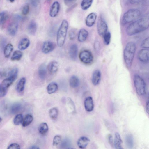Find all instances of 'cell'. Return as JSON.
Masks as SVG:
<instances>
[{"instance_id": "44dd1931", "label": "cell", "mask_w": 149, "mask_h": 149, "mask_svg": "<svg viewBox=\"0 0 149 149\" xmlns=\"http://www.w3.org/2000/svg\"><path fill=\"white\" fill-rule=\"evenodd\" d=\"M37 25L36 22L33 20L31 21L29 24L28 30L29 33L31 35H34L36 31Z\"/></svg>"}, {"instance_id": "7dc6e473", "label": "cell", "mask_w": 149, "mask_h": 149, "mask_svg": "<svg viewBox=\"0 0 149 149\" xmlns=\"http://www.w3.org/2000/svg\"><path fill=\"white\" fill-rule=\"evenodd\" d=\"M108 140L109 143L112 147L114 146L112 136L111 134H109L108 136Z\"/></svg>"}, {"instance_id": "1f68e13d", "label": "cell", "mask_w": 149, "mask_h": 149, "mask_svg": "<svg viewBox=\"0 0 149 149\" xmlns=\"http://www.w3.org/2000/svg\"><path fill=\"white\" fill-rule=\"evenodd\" d=\"M23 55L22 52L19 50H17L14 52L11 57L12 61H19L22 58Z\"/></svg>"}, {"instance_id": "ffe728a7", "label": "cell", "mask_w": 149, "mask_h": 149, "mask_svg": "<svg viewBox=\"0 0 149 149\" xmlns=\"http://www.w3.org/2000/svg\"><path fill=\"white\" fill-rule=\"evenodd\" d=\"M88 35V32L85 29H81L79 30L78 36V41L81 42H84L87 39Z\"/></svg>"}, {"instance_id": "8fae6325", "label": "cell", "mask_w": 149, "mask_h": 149, "mask_svg": "<svg viewBox=\"0 0 149 149\" xmlns=\"http://www.w3.org/2000/svg\"><path fill=\"white\" fill-rule=\"evenodd\" d=\"M60 8V4L57 1L54 2L51 5L50 9L49 14L52 17H56L58 15Z\"/></svg>"}, {"instance_id": "836d02e7", "label": "cell", "mask_w": 149, "mask_h": 149, "mask_svg": "<svg viewBox=\"0 0 149 149\" xmlns=\"http://www.w3.org/2000/svg\"><path fill=\"white\" fill-rule=\"evenodd\" d=\"M58 110L56 107H53L49 111V114L52 120H55L57 117L58 115Z\"/></svg>"}, {"instance_id": "7bdbcfd3", "label": "cell", "mask_w": 149, "mask_h": 149, "mask_svg": "<svg viewBox=\"0 0 149 149\" xmlns=\"http://www.w3.org/2000/svg\"><path fill=\"white\" fill-rule=\"evenodd\" d=\"M20 148V145L17 143H13L10 144L8 147V149H19Z\"/></svg>"}, {"instance_id": "3957f363", "label": "cell", "mask_w": 149, "mask_h": 149, "mask_svg": "<svg viewBox=\"0 0 149 149\" xmlns=\"http://www.w3.org/2000/svg\"><path fill=\"white\" fill-rule=\"evenodd\" d=\"M68 23L65 19H63L58 29L57 35V42L59 47H62L65 42Z\"/></svg>"}, {"instance_id": "ba28073f", "label": "cell", "mask_w": 149, "mask_h": 149, "mask_svg": "<svg viewBox=\"0 0 149 149\" xmlns=\"http://www.w3.org/2000/svg\"><path fill=\"white\" fill-rule=\"evenodd\" d=\"M97 31L98 34L101 36L103 37L107 32L108 26L104 20L101 17L99 18L97 25Z\"/></svg>"}, {"instance_id": "816d5d0a", "label": "cell", "mask_w": 149, "mask_h": 149, "mask_svg": "<svg viewBox=\"0 0 149 149\" xmlns=\"http://www.w3.org/2000/svg\"><path fill=\"white\" fill-rule=\"evenodd\" d=\"M30 148V149H39V148L38 147L36 146H31V148Z\"/></svg>"}, {"instance_id": "f5cc1de1", "label": "cell", "mask_w": 149, "mask_h": 149, "mask_svg": "<svg viewBox=\"0 0 149 149\" xmlns=\"http://www.w3.org/2000/svg\"><path fill=\"white\" fill-rule=\"evenodd\" d=\"M8 0L10 2H13L15 0Z\"/></svg>"}, {"instance_id": "4dcf8cb0", "label": "cell", "mask_w": 149, "mask_h": 149, "mask_svg": "<svg viewBox=\"0 0 149 149\" xmlns=\"http://www.w3.org/2000/svg\"><path fill=\"white\" fill-rule=\"evenodd\" d=\"M33 117L30 114L26 115L23 120L22 125L23 127L29 125L32 121Z\"/></svg>"}, {"instance_id": "f1b7e54d", "label": "cell", "mask_w": 149, "mask_h": 149, "mask_svg": "<svg viewBox=\"0 0 149 149\" xmlns=\"http://www.w3.org/2000/svg\"><path fill=\"white\" fill-rule=\"evenodd\" d=\"M126 146L129 148H132L133 146L134 141L132 136L131 134L127 135L125 137Z\"/></svg>"}, {"instance_id": "ab89813d", "label": "cell", "mask_w": 149, "mask_h": 149, "mask_svg": "<svg viewBox=\"0 0 149 149\" xmlns=\"http://www.w3.org/2000/svg\"><path fill=\"white\" fill-rule=\"evenodd\" d=\"M67 102L68 107H69L70 110H71V111H72V112H73L75 110V107L74 103L70 98H68L67 99Z\"/></svg>"}, {"instance_id": "d6a6232c", "label": "cell", "mask_w": 149, "mask_h": 149, "mask_svg": "<svg viewBox=\"0 0 149 149\" xmlns=\"http://www.w3.org/2000/svg\"><path fill=\"white\" fill-rule=\"evenodd\" d=\"M93 0H83L81 4L82 9L86 10L88 9L91 6Z\"/></svg>"}, {"instance_id": "52a82bcc", "label": "cell", "mask_w": 149, "mask_h": 149, "mask_svg": "<svg viewBox=\"0 0 149 149\" xmlns=\"http://www.w3.org/2000/svg\"><path fill=\"white\" fill-rule=\"evenodd\" d=\"M79 58L80 61L86 64H90L93 61V57L91 53L87 50H83L80 53Z\"/></svg>"}, {"instance_id": "484cf974", "label": "cell", "mask_w": 149, "mask_h": 149, "mask_svg": "<svg viewBox=\"0 0 149 149\" xmlns=\"http://www.w3.org/2000/svg\"><path fill=\"white\" fill-rule=\"evenodd\" d=\"M38 74L39 77L42 79H44L46 77L47 71L46 66L44 65H41L38 69Z\"/></svg>"}, {"instance_id": "b9f144b4", "label": "cell", "mask_w": 149, "mask_h": 149, "mask_svg": "<svg viewBox=\"0 0 149 149\" xmlns=\"http://www.w3.org/2000/svg\"><path fill=\"white\" fill-rule=\"evenodd\" d=\"M29 6L28 4L25 5L23 8L22 13L23 15H27L29 11Z\"/></svg>"}, {"instance_id": "f35d334b", "label": "cell", "mask_w": 149, "mask_h": 149, "mask_svg": "<svg viewBox=\"0 0 149 149\" xmlns=\"http://www.w3.org/2000/svg\"><path fill=\"white\" fill-rule=\"evenodd\" d=\"M141 47L143 48H149V38L148 37L146 38L142 41L141 44Z\"/></svg>"}, {"instance_id": "d590c367", "label": "cell", "mask_w": 149, "mask_h": 149, "mask_svg": "<svg viewBox=\"0 0 149 149\" xmlns=\"http://www.w3.org/2000/svg\"><path fill=\"white\" fill-rule=\"evenodd\" d=\"M104 38V44L106 45H108L110 42L111 34L110 32H107L103 37Z\"/></svg>"}, {"instance_id": "5bb4252c", "label": "cell", "mask_w": 149, "mask_h": 149, "mask_svg": "<svg viewBox=\"0 0 149 149\" xmlns=\"http://www.w3.org/2000/svg\"><path fill=\"white\" fill-rule=\"evenodd\" d=\"M18 26V23L16 21H13L10 23L7 28L9 34L11 36H15L17 31Z\"/></svg>"}, {"instance_id": "681fc988", "label": "cell", "mask_w": 149, "mask_h": 149, "mask_svg": "<svg viewBox=\"0 0 149 149\" xmlns=\"http://www.w3.org/2000/svg\"><path fill=\"white\" fill-rule=\"evenodd\" d=\"M146 112L148 114L149 113V99L148 97L147 99L146 105Z\"/></svg>"}, {"instance_id": "d6986e66", "label": "cell", "mask_w": 149, "mask_h": 149, "mask_svg": "<svg viewBox=\"0 0 149 149\" xmlns=\"http://www.w3.org/2000/svg\"><path fill=\"white\" fill-rule=\"evenodd\" d=\"M30 41L29 39L24 38L19 42L18 45V48L21 50H24L26 49L29 46Z\"/></svg>"}, {"instance_id": "6da1fadb", "label": "cell", "mask_w": 149, "mask_h": 149, "mask_svg": "<svg viewBox=\"0 0 149 149\" xmlns=\"http://www.w3.org/2000/svg\"><path fill=\"white\" fill-rule=\"evenodd\" d=\"M149 26V16L148 14L130 24L127 28L126 33L129 36H132L145 30Z\"/></svg>"}, {"instance_id": "9c48e42d", "label": "cell", "mask_w": 149, "mask_h": 149, "mask_svg": "<svg viewBox=\"0 0 149 149\" xmlns=\"http://www.w3.org/2000/svg\"><path fill=\"white\" fill-rule=\"evenodd\" d=\"M138 58L141 62H148L149 59V49L144 48L140 50L138 53Z\"/></svg>"}, {"instance_id": "c3c4849f", "label": "cell", "mask_w": 149, "mask_h": 149, "mask_svg": "<svg viewBox=\"0 0 149 149\" xmlns=\"http://www.w3.org/2000/svg\"><path fill=\"white\" fill-rule=\"evenodd\" d=\"M31 4L34 7H37L38 5L39 0H30Z\"/></svg>"}, {"instance_id": "277c9868", "label": "cell", "mask_w": 149, "mask_h": 149, "mask_svg": "<svg viewBox=\"0 0 149 149\" xmlns=\"http://www.w3.org/2000/svg\"><path fill=\"white\" fill-rule=\"evenodd\" d=\"M141 14L140 11L137 9L129 10L123 15L122 24L125 25L136 20L140 17Z\"/></svg>"}, {"instance_id": "bcb514c9", "label": "cell", "mask_w": 149, "mask_h": 149, "mask_svg": "<svg viewBox=\"0 0 149 149\" xmlns=\"http://www.w3.org/2000/svg\"><path fill=\"white\" fill-rule=\"evenodd\" d=\"M77 0H64L65 4L67 6H70L73 4Z\"/></svg>"}, {"instance_id": "603a6c76", "label": "cell", "mask_w": 149, "mask_h": 149, "mask_svg": "<svg viewBox=\"0 0 149 149\" xmlns=\"http://www.w3.org/2000/svg\"><path fill=\"white\" fill-rule=\"evenodd\" d=\"M26 82V79L23 77L20 79L18 82L16 87L17 91L19 93L22 92L24 88Z\"/></svg>"}, {"instance_id": "e0dca14e", "label": "cell", "mask_w": 149, "mask_h": 149, "mask_svg": "<svg viewBox=\"0 0 149 149\" xmlns=\"http://www.w3.org/2000/svg\"><path fill=\"white\" fill-rule=\"evenodd\" d=\"M78 52V48L76 44H73L70 46L69 50V54L72 59L75 60L77 59Z\"/></svg>"}, {"instance_id": "ac0fdd59", "label": "cell", "mask_w": 149, "mask_h": 149, "mask_svg": "<svg viewBox=\"0 0 149 149\" xmlns=\"http://www.w3.org/2000/svg\"><path fill=\"white\" fill-rule=\"evenodd\" d=\"M90 141V139L88 138L82 136L78 139L77 143V145L80 148H85L87 147Z\"/></svg>"}, {"instance_id": "2e32d148", "label": "cell", "mask_w": 149, "mask_h": 149, "mask_svg": "<svg viewBox=\"0 0 149 149\" xmlns=\"http://www.w3.org/2000/svg\"><path fill=\"white\" fill-rule=\"evenodd\" d=\"M58 67L59 65L57 62L52 61L48 64L47 67V70L50 74H53L57 71Z\"/></svg>"}, {"instance_id": "d4e9b609", "label": "cell", "mask_w": 149, "mask_h": 149, "mask_svg": "<svg viewBox=\"0 0 149 149\" xmlns=\"http://www.w3.org/2000/svg\"><path fill=\"white\" fill-rule=\"evenodd\" d=\"M58 89V85L56 82H52L50 83L47 86V93L51 94L56 92Z\"/></svg>"}, {"instance_id": "f907efd6", "label": "cell", "mask_w": 149, "mask_h": 149, "mask_svg": "<svg viewBox=\"0 0 149 149\" xmlns=\"http://www.w3.org/2000/svg\"><path fill=\"white\" fill-rule=\"evenodd\" d=\"M143 0H130V2L131 4H134L139 3Z\"/></svg>"}, {"instance_id": "5b68a950", "label": "cell", "mask_w": 149, "mask_h": 149, "mask_svg": "<svg viewBox=\"0 0 149 149\" xmlns=\"http://www.w3.org/2000/svg\"><path fill=\"white\" fill-rule=\"evenodd\" d=\"M133 81L137 94L141 96L146 93V85L143 79L139 74H135L134 77Z\"/></svg>"}, {"instance_id": "83f0119b", "label": "cell", "mask_w": 149, "mask_h": 149, "mask_svg": "<svg viewBox=\"0 0 149 149\" xmlns=\"http://www.w3.org/2000/svg\"><path fill=\"white\" fill-rule=\"evenodd\" d=\"M48 130V126L46 123H42L38 127V131L40 134L45 135L47 133Z\"/></svg>"}, {"instance_id": "f546056e", "label": "cell", "mask_w": 149, "mask_h": 149, "mask_svg": "<svg viewBox=\"0 0 149 149\" xmlns=\"http://www.w3.org/2000/svg\"><path fill=\"white\" fill-rule=\"evenodd\" d=\"M13 49V46L11 44L9 43L6 46L4 51V56L6 58L9 57Z\"/></svg>"}, {"instance_id": "7402d4cb", "label": "cell", "mask_w": 149, "mask_h": 149, "mask_svg": "<svg viewBox=\"0 0 149 149\" xmlns=\"http://www.w3.org/2000/svg\"><path fill=\"white\" fill-rule=\"evenodd\" d=\"M122 141L119 133L116 132L115 134V138L113 142L114 146L116 149H122Z\"/></svg>"}, {"instance_id": "f6af8a7d", "label": "cell", "mask_w": 149, "mask_h": 149, "mask_svg": "<svg viewBox=\"0 0 149 149\" xmlns=\"http://www.w3.org/2000/svg\"><path fill=\"white\" fill-rule=\"evenodd\" d=\"M69 36L70 40H74L76 36L75 32L72 30L70 31L69 33Z\"/></svg>"}, {"instance_id": "7c38bea8", "label": "cell", "mask_w": 149, "mask_h": 149, "mask_svg": "<svg viewBox=\"0 0 149 149\" xmlns=\"http://www.w3.org/2000/svg\"><path fill=\"white\" fill-rule=\"evenodd\" d=\"M97 18V15L94 13H90L86 17L85 20L86 25L89 27L92 26L94 24Z\"/></svg>"}, {"instance_id": "9a60e30c", "label": "cell", "mask_w": 149, "mask_h": 149, "mask_svg": "<svg viewBox=\"0 0 149 149\" xmlns=\"http://www.w3.org/2000/svg\"><path fill=\"white\" fill-rule=\"evenodd\" d=\"M86 110L88 112L92 111L94 109V104L92 98L90 96L86 97L84 102Z\"/></svg>"}, {"instance_id": "30bf717a", "label": "cell", "mask_w": 149, "mask_h": 149, "mask_svg": "<svg viewBox=\"0 0 149 149\" xmlns=\"http://www.w3.org/2000/svg\"><path fill=\"white\" fill-rule=\"evenodd\" d=\"M55 47V45L53 42L49 41H46L43 44L42 50L44 53L47 54L53 51Z\"/></svg>"}, {"instance_id": "4316f807", "label": "cell", "mask_w": 149, "mask_h": 149, "mask_svg": "<svg viewBox=\"0 0 149 149\" xmlns=\"http://www.w3.org/2000/svg\"><path fill=\"white\" fill-rule=\"evenodd\" d=\"M22 105L20 103H16L12 105L10 111L13 114H16L20 112L22 109Z\"/></svg>"}, {"instance_id": "4fadbf2b", "label": "cell", "mask_w": 149, "mask_h": 149, "mask_svg": "<svg viewBox=\"0 0 149 149\" xmlns=\"http://www.w3.org/2000/svg\"><path fill=\"white\" fill-rule=\"evenodd\" d=\"M101 78V73L98 70H96L93 72L92 77V81L93 84L96 86L100 83Z\"/></svg>"}, {"instance_id": "cb8c5ba5", "label": "cell", "mask_w": 149, "mask_h": 149, "mask_svg": "<svg viewBox=\"0 0 149 149\" xmlns=\"http://www.w3.org/2000/svg\"><path fill=\"white\" fill-rule=\"evenodd\" d=\"M69 84L70 86L73 88L77 87L79 85V80L77 76L73 75L69 79Z\"/></svg>"}, {"instance_id": "7a4b0ae2", "label": "cell", "mask_w": 149, "mask_h": 149, "mask_svg": "<svg viewBox=\"0 0 149 149\" xmlns=\"http://www.w3.org/2000/svg\"><path fill=\"white\" fill-rule=\"evenodd\" d=\"M136 50V46L133 42L127 43L123 52L124 59L127 67L130 69L131 66Z\"/></svg>"}, {"instance_id": "8992f818", "label": "cell", "mask_w": 149, "mask_h": 149, "mask_svg": "<svg viewBox=\"0 0 149 149\" xmlns=\"http://www.w3.org/2000/svg\"><path fill=\"white\" fill-rule=\"evenodd\" d=\"M16 78L8 77L3 81L0 84V97H3L6 94L9 87Z\"/></svg>"}, {"instance_id": "74e56055", "label": "cell", "mask_w": 149, "mask_h": 149, "mask_svg": "<svg viewBox=\"0 0 149 149\" xmlns=\"http://www.w3.org/2000/svg\"><path fill=\"white\" fill-rule=\"evenodd\" d=\"M18 73V70L14 68L10 71L8 73V77H13L17 78Z\"/></svg>"}, {"instance_id": "11a10c76", "label": "cell", "mask_w": 149, "mask_h": 149, "mask_svg": "<svg viewBox=\"0 0 149 149\" xmlns=\"http://www.w3.org/2000/svg\"><path fill=\"white\" fill-rule=\"evenodd\" d=\"M48 1H50L51 0H47Z\"/></svg>"}, {"instance_id": "8d00e7d4", "label": "cell", "mask_w": 149, "mask_h": 149, "mask_svg": "<svg viewBox=\"0 0 149 149\" xmlns=\"http://www.w3.org/2000/svg\"><path fill=\"white\" fill-rule=\"evenodd\" d=\"M7 17V14L5 12L3 11L0 13V26L4 23Z\"/></svg>"}, {"instance_id": "e575fe53", "label": "cell", "mask_w": 149, "mask_h": 149, "mask_svg": "<svg viewBox=\"0 0 149 149\" xmlns=\"http://www.w3.org/2000/svg\"><path fill=\"white\" fill-rule=\"evenodd\" d=\"M23 120L22 115L21 114H18L14 118L13 120V123L15 125H19L22 123Z\"/></svg>"}, {"instance_id": "db71d44e", "label": "cell", "mask_w": 149, "mask_h": 149, "mask_svg": "<svg viewBox=\"0 0 149 149\" xmlns=\"http://www.w3.org/2000/svg\"><path fill=\"white\" fill-rule=\"evenodd\" d=\"M2 120V118L0 117V123L1 122Z\"/></svg>"}, {"instance_id": "ee69618b", "label": "cell", "mask_w": 149, "mask_h": 149, "mask_svg": "<svg viewBox=\"0 0 149 149\" xmlns=\"http://www.w3.org/2000/svg\"><path fill=\"white\" fill-rule=\"evenodd\" d=\"M94 47L95 51L96 52H98L100 49V44L98 41H95L94 44Z\"/></svg>"}, {"instance_id": "60d3db41", "label": "cell", "mask_w": 149, "mask_h": 149, "mask_svg": "<svg viewBox=\"0 0 149 149\" xmlns=\"http://www.w3.org/2000/svg\"><path fill=\"white\" fill-rule=\"evenodd\" d=\"M61 137L59 135H57L55 136L53 140V144L54 146L57 145L61 142Z\"/></svg>"}]
</instances>
